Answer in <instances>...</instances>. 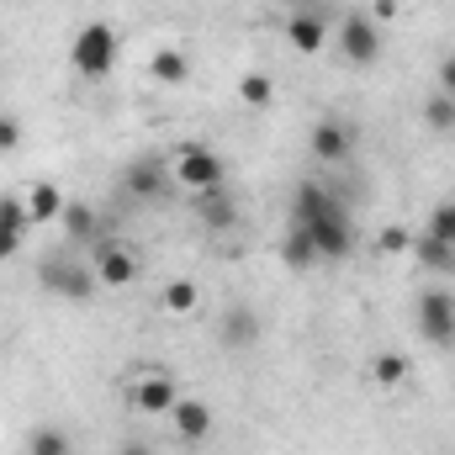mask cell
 Here are the masks:
<instances>
[{
    "mask_svg": "<svg viewBox=\"0 0 455 455\" xmlns=\"http://www.w3.org/2000/svg\"><path fill=\"white\" fill-rule=\"evenodd\" d=\"M286 228H297V233L318 249V259H344V254L355 249V218H349V207H344L329 186H318V180H302V186H297V196H291V223Z\"/></svg>",
    "mask_w": 455,
    "mask_h": 455,
    "instance_id": "6da1fadb",
    "label": "cell"
},
{
    "mask_svg": "<svg viewBox=\"0 0 455 455\" xmlns=\"http://www.w3.org/2000/svg\"><path fill=\"white\" fill-rule=\"evenodd\" d=\"M116 53H122V37H116L112 21H85L69 43V69L85 80H101L116 69Z\"/></svg>",
    "mask_w": 455,
    "mask_h": 455,
    "instance_id": "7a4b0ae2",
    "label": "cell"
},
{
    "mask_svg": "<svg viewBox=\"0 0 455 455\" xmlns=\"http://www.w3.org/2000/svg\"><path fill=\"white\" fill-rule=\"evenodd\" d=\"M175 186H186V191H196V196L223 191L228 164L207 148V143H180V154H175Z\"/></svg>",
    "mask_w": 455,
    "mask_h": 455,
    "instance_id": "3957f363",
    "label": "cell"
},
{
    "mask_svg": "<svg viewBox=\"0 0 455 455\" xmlns=\"http://www.w3.org/2000/svg\"><path fill=\"white\" fill-rule=\"evenodd\" d=\"M37 281H43V291H53V297H64V302H91L96 297V270L91 265H80V259H69V254H48L43 259V270H37Z\"/></svg>",
    "mask_w": 455,
    "mask_h": 455,
    "instance_id": "277c9868",
    "label": "cell"
},
{
    "mask_svg": "<svg viewBox=\"0 0 455 455\" xmlns=\"http://www.w3.org/2000/svg\"><path fill=\"white\" fill-rule=\"evenodd\" d=\"M419 334H424V344H435V349H455V291L429 286L419 297Z\"/></svg>",
    "mask_w": 455,
    "mask_h": 455,
    "instance_id": "5b68a950",
    "label": "cell"
},
{
    "mask_svg": "<svg viewBox=\"0 0 455 455\" xmlns=\"http://www.w3.org/2000/svg\"><path fill=\"white\" fill-rule=\"evenodd\" d=\"M339 53L355 69H371L381 59V27H376V16H365V11L339 16Z\"/></svg>",
    "mask_w": 455,
    "mask_h": 455,
    "instance_id": "8992f818",
    "label": "cell"
},
{
    "mask_svg": "<svg viewBox=\"0 0 455 455\" xmlns=\"http://www.w3.org/2000/svg\"><path fill=\"white\" fill-rule=\"evenodd\" d=\"M286 43H291L297 53L318 59V53L329 48V16H323L318 5H297V11L286 16Z\"/></svg>",
    "mask_w": 455,
    "mask_h": 455,
    "instance_id": "52a82bcc",
    "label": "cell"
},
{
    "mask_svg": "<svg viewBox=\"0 0 455 455\" xmlns=\"http://www.w3.org/2000/svg\"><path fill=\"white\" fill-rule=\"evenodd\" d=\"M91 270H96L101 286H132L138 281V254L116 238H96V265Z\"/></svg>",
    "mask_w": 455,
    "mask_h": 455,
    "instance_id": "ba28073f",
    "label": "cell"
},
{
    "mask_svg": "<svg viewBox=\"0 0 455 455\" xmlns=\"http://www.w3.org/2000/svg\"><path fill=\"white\" fill-rule=\"evenodd\" d=\"M175 403H180V392H175V381L164 371H143L127 387V408H138V413H170Z\"/></svg>",
    "mask_w": 455,
    "mask_h": 455,
    "instance_id": "9c48e42d",
    "label": "cell"
},
{
    "mask_svg": "<svg viewBox=\"0 0 455 455\" xmlns=\"http://www.w3.org/2000/svg\"><path fill=\"white\" fill-rule=\"evenodd\" d=\"M307 143H313V159H323V164H344L349 148H355V127L339 122V116H323V122H313Z\"/></svg>",
    "mask_w": 455,
    "mask_h": 455,
    "instance_id": "30bf717a",
    "label": "cell"
},
{
    "mask_svg": "<svg viewBox=\"0 0 455 455\" xmlns=\"http://www.w3.org/2000/svg\"><path fill=\"white\" fill-rule=\"evenodd\" d=\"M122 186H127L132 196H143V202H164L170 186H175V170H164V164H154V159H138V164H127Z\"/></svg>",
    "mask_w": 455,
    "mask_h": 455,
    "instance_id": "8fae6325",
    "label": "cell"
},
{
    "mask_svg": "<svg viewBox=\"0 0 455 455\" xmlns=\"http://www.w3.org/2000/svg\"><path fill=\"white\" fill-rule=\"evenodd\" d=\"M259 339V318H254V307H228L223 318H218V344H223L228 355H243V349H254Z\"/></svg>",
    "mask_w": 455,
    "mask_h": 455,
    "instance_id": "7c38bea8",
    "label": "cell"
},
{
    "mask_svg": "<svg viewBox=\"0 0 455 455\" xmlns=\"http://www.w3.org/2000/svg\"><path fill=\"white\" fill-rule=\"evenodd\" d=\"M170 419H175V435H180V440H207V435H212V408H207L202 397H180V403L170 408Z\"/></svg>",
    "mask_w": 455,
    "mask_h": 455,
    "instance_id": "4fadbf2b",
    "label": "cell"
},
{
    "mask_svg": "<svg viewBox=\"0 0 455 455\" xmlns=\"http://www.w3.org/2000/svg\"><path fill=\"white\" fill-rule=\"evenodd\" d=\"M27 212H32V228L37 223H59V212H64V191H59L53 180H32V186H27Z\"/></svg>",
    "mask_w": 455,
    "mask_h": 455,
    "instance_id": "5bb4252c",
    "label": "cell"
},
{
    "mask_svg": "<svg viewBox=\"0 0 455 455\" xmlns=\"http://www.w3.org/2000/svg\"><path fill=\"white\" fill-rule=\"evenodd\" d=\"M148 75H154L159 85H186V80H191V59H186V48H159V53L148 59Z\"/></svg>",
    "mask_w": 455,
    "mask_h": 455,
    "instance_id": "9a60e30c",
    "label": "cell"
},
{
    "mask_svg": "<svg viewBox=\"0 0 455 455\" xmlns=\"http://www.w3.org/2000/svg\"><path fill=\"white\" fill-rule=\"evenodd\" d=\"M27 455H75V440H69V429H59V424H37V429L27 435Z\"/></svg>",
    "mask_w": 455,
    "mask_h": 455,
    "instance_id": "2e32d148",
    "label": "cell"
},
{
    "mask_svg": "<svg viewBox=\"0 0 455 455\" xmlns=\"http://www.w3.org/2000/svg\"><path fill=\"white\" fill-rule=\"evenodd\" d=\"M202 223H207V228H233V223H238V202L228 196V186L202 196Z\"/></svg>",
    "mask_w": 455,
    "mask_h": 455,
    "instance_id": "e0dca14e",
    "label": "cell"
},
{
    "mask_svg": "<svg viewBox=\"0 0 455 455\" xmlns=\"http://www.w3.org/2000/svg\"><path fill=\"white\" fill-rule=\"evenodd\" d=\"M238 101H243L249 112H265V107L275 101V80H270V75H243V80H238Z\"/></svg>",
    "mask_w": 455,
    "mask_h": 455,
    "instance_id": "ac0fdd59",
    "label": "cell"
},
{
    "mask_svg": "<svg viewBox=\"0 0 455 455\" xmlns=\"http://www.w3.org/2000/svg\"><path fill=\"white\" fill-rule=\"evenodd\" d=\"M202 307V291H196V281H170L164 286V313H175V318H191Z\"/></svg>",
    "mask_w": 455,
    "mask_h": 455,
    "instance_id": "d6986e66",
    "label": "cell"
},
{
    "mask_svg": "<svg viewBox=\"0 0 455 455\" xmlns=\"http://www.w3.org/2000/svg\"><path fill=\"white\" fill-rule=\"evenodd\" d=\"M59 223H64V233H69V238H101V233H96L101 223H96V212H91L85 202H64Z\"/></svg>",
    "mask_w": 455,
    "mask_h": 455,
    "instance_id": "ffe728a7",
    "label": "cell"
},
{
    "mask_svg": "<svg viewBox=\"0 0 455 455\" xmlns=\"http://www.w3.org/2000/svg\"><path fill=\"white\" fill-rule=\"evenodd\" d=\"M281 259H286L291 270H313V265H318V249H313L297 228H286V238H281Z\"/></svg>",
    "mask_w": 455,
    "mask_h": 455,
    "instance_id": "44dd1931",
    "label": "cell"
},
{
    "mask_svg": "<svg viewBox=\"0 0 455 455\" xmlns=\"http://www.w3.org/2000/svg\"><path fill=\"white\" fill-rule=\"evenodd\" d=\"M371 376H376V387H403V381H408V360L392 355V349H381V355L371 360Z\"/></svg>",
    "mask_w": 455,
    "mask_h": 455,
    "instance_id": "7402d4cb",
    "label": "cell"
},
{
    "mask_svg": "<svg viewBox=\"0 0 455 455\" xmlns=\"http://www.w3.org/2000/svg\"><path fill=\"white\" fill-rule=\"evenodd\" d=\"M424 127H435V132H455V101L451 96L435 91V96L424 101Z\"/></svg>",
    "mask_w": 455,
    "mask_h": 455,
    "instance_id": "603a6c76",
    "label": "cell"
},
{
    "mask_svg": "<svg viewBox=\"0 0 455 455\" xmlns=\"http://www.w3.org/2000/svg\"><path fill=\"white\" fill-rule=\"evenodd\" d=\"M424 233H429V238H440V243H451V249H455V207H451V202H440V207H435V212L424 218Z\"/></svg>",
    "mask_w": 455,
    "mask_h": 455,
    "instance_id": "cb8c5ba5",
    "label": "cell"
},
{
    "mask_svg": "<svg viewBox=\"0 0 455 455\" xmlns=\"http://www.w3.org/2000/svg\"><path fill=\"white\" fill-rule=\"evenodd\" d=\"M419 259H424L429 270H445V265H455V249H451V243H440V238H429V233H424V238H419Z\"/></svg>",
    "mask_w": 455,
    "mask_h": 455,
    "instance_id": "d4e9b609",
    "label": "cell"
},
{
    "mask_svg": "<svg viewBox=\"0 0 455 455\" xmlns=\"http://www.w3.org/2000/svg\"><path fill=\"white\" fill-rule=\"evenodd\" d=\"M21 138H27V127H21V116L0 112V154H16V148H21Z\"/></svg>",
    "mask_w": 455,
    "mask_h": 455,
    "instance_id": "484cf974",
    "label": "cell"
},
{
    "mask_svg": "<svg viewBox=\"0 0 455 455\" xmlns=\"http://www.w3.org/2000/svg\"><path fill=\"white\" fill-rule=\"evenodd\" d=\"M413 249V233L408 228H387L381 233V254H408Z\"/></svg>",
    "mask_w": 455,
    "mask_h": 455,
    "instance_id": "4316f807",
    "label": "cell"
},
{
    "mask_svg": "<svg viewBox=\"0 0 455 455\" xmlns=\"http://www.w3.org/2000/svg\"><path fill=\"white\" fill-rule=\"evenodd\" d=\"M440 96H451L455 101V53L451 59H440Z\"/></svg>",
    "mask_w": 455,
    "mask_h": 455,
    "instance_id": "83f0119b",
    "label": "cell"
},
{
    "mask_svg": "<svg viewBox=\"0 0 455 455\" xmlns=\"http://www.w3.org/2000/svg\"><path fill=\"white\" fill-rule=\"evenodd\" d=\"M21 238H27V233H16V228H0V259H11V254L21 249Z\"/></svg>",
    "mask_w": 455,
    "mask_h": 455,
    "instance_id": "f1b7e54d",
    "label": "cell"
},
{
    "mask_svg": "<svg viewBox=\"0 0 455 455\" xmlns=\"http://www.w3.org/2000/svg\"><path fill=\"white\" fill-rule=\"evenodd\" d=\"M371 16H376V21H392V16H397V0H376V11H371Z\"/></svg>",
    "mask_w": 455,
    "mask_h": 455,
    "instance_id": "f546056e",
    "label": "cell"
},
{
    "mask_svg": "<svg viewBox=\"0 0 455 455\" xmlns=\"http://www.w3.org/2000/svg\"><path fill=\"white\" fill-rule=\"evenodd\" d=\"M116 455H154V445H143V440H127Z\"/></svg>",
    "mask_w": 455,
    "mask_h": 455,
    "instance_id": "4dcf8cb0",
    "label": "cell"
},
{
    "mask_svg": "<svg viewBox=\"0 0 455 455\" xmlns=\"http://www.w3.org/2000/svg\"><path fill=\"white\" fill-rule=\"evenodd\" d=\"M302 5H318V0H302Z\"/></svg>",
    "mask_w": 455,
    "mask_h": 455,
    "instance_id": "1f68e13d",
    "label": "cell"
},
{
    "mask_svg": "<svg viewBox=\"0 0 455 455\" xmlns=\"http://www.w3.org/2000/svg\"><path fill=\"white\" fill-rule=\"evenodd\" d=\"M451 207H455V202H451Z\"/></svg>",
    "mask_w": 455,
    "mask_h": 455,
    "instance_id": "d6a6232c",
    "label": "cell"
}]
</instances>
